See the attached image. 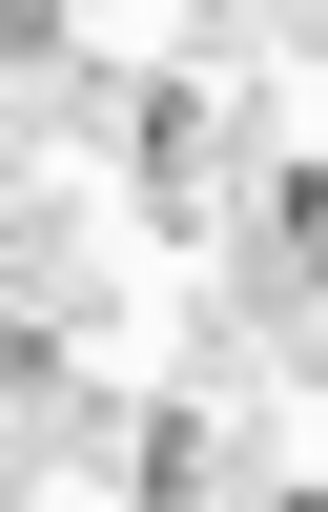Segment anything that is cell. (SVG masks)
<instances>
[{"label": "cell", "instance_id": "1", "mask_svg": "<svg viewBox=\"0 0 328 512\" xmlns=\"http://www.w3.org/2000/svg\"><path fill=\"white\" fill-rule=\"evenodd\" d=\"M144 328L164 390H205L246 451H308V246L267 185H226L205 226H144Z\"/></svg>", "mask_w": 328, "mask_h": 512}]
</instances>
